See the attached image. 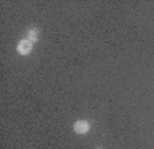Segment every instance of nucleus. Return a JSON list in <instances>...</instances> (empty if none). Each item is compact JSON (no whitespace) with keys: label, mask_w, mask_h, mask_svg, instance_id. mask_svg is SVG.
Wrapping results in <instances>:
<instances>
[{"label":"nucleus","mask_w":154,"mask_h":149,"mask_svg":"<svg viewBox=\"0 0 154 149\" xmlns=\"http://www.w3.org/2000/svg\"><path fill=\"white\" fill-rule=\"evenodd\" d=\"M73 130L74 133L79 134V135H83V134H87L91 130V126L87 120H77L76 123L73 124Z\"/></svg>","instance_id":"obj_2"},{"label":"nucleus","mask_w":154,"mask_h":149,"mask_svg":"<svg viewBox=\"0 0 154 149\" xmlns=\"http://www.w3.org/2000/svg\"><path fill=\"white\" fill-rule=\"evenodd\" d=\"M32 49H33V43L29 42L28 39L19 40L18 44H17V51L21 55H29L32 52Z\"/></svg>","instance_id":"obj_1"},{"label":"nucleus","mask_w":154,"mask_h":149,"mask_svg":"<svg viewBox=\"0 0 154 149\" xmlns=\"http://www.w3.org/2000/svg\"><path fill=\"white\" fill-rule=\"evenodd\" d=\"M25 39H28L29 42H32V43L37 42V40H38V30H37V28H35V26L29 28V29L26 30V37H25Z\"/></svg>","instance_id":"obj_3"},{"label":"nucleus","mask_w":154,"mask_h":149,"mask_svg":"<svg viewBox=\"0 0 154 149\" xmlns=\"http://www.w3.org/2000/svg\"><path fill=\"white\" fill-rule=\"evenodd\" d=\"M95 149H102V148H95Z\"/></svg>","instance_id":"obj_4"}]
</instances>
